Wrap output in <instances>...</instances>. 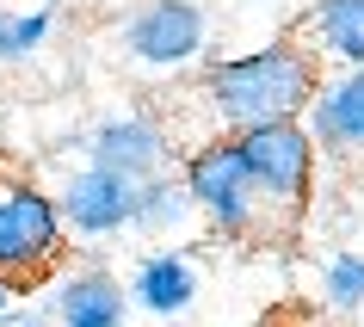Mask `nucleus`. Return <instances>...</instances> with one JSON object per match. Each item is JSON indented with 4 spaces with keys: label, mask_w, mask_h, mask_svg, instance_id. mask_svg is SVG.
<instances>
[{
    "label": "nucleus",
    "mask_w": 364,
    "mask_h": 327,
    "mask_svg": "<svg viewBox=\"0 0 364 327\" xmlns=\"http://www.w3.org/2000/svg\"><path fill=\"white\" fill-rule=\"evenodd\" d=\"M235 142H241V154H247V167H253V179H259L272 210H284V216L303 210L309 192H315V154H321V142H315V130H309L303 117L253 124Z\"/></svg>",
    "instance_id": "nucleus-5"
},
{
    "label": "nucleus",
    "mask_w": 364,
    "mask_h": 327,
    "mask_svg": "<svg viewBox=\"0 0 364 327\" xmlns=\"http://www.w3.org/2000/svg\"><path fill=\"white\" fill-rule=\"evenodd\" d=\"M0 6H13V0H0Z\"/></svg>",
    "instance_id": "nucleus-19"
},
{
    "label": "nucleus",
    "mask_w": 364,
    "mask_h": 327,
    "mask_svg": "<svg viewBox=\"0 0 364 327\" xmlns=\"http://www.w3.org/2000/svg\"><path fill=\"white\" fill-rule=\"evenodd\" d=\"M290 38L327 68H364V0H309Z\"/></svg>",
    "instance_id": "nucleus-9"
},
{
    "label": "nucleus",
    "mask_w": 364,
    "mask_h": 327,
    "mask_svg": "<svg viewBox=\"0 0 364 327\" xmlns=\"http://www.w3.org/2000/svg\"><path fill=\"white\" fill-rule=\"evenodd\" d=\"M68 223H62L56 192H43L31 179H0V272L38 284L43 272L62 266Z\"/></svg>",
    "instance_id": "nucleus-4"
},
{
    "label": "nucleus",
    "mask_w": 364,
    "mask_h": 327,
    "mask_svg": "<svg viewBox=\"0 0 364 327\" xmlns=\"http://www.w3.org/2000/svg\"><path fill=\"white\" fill-rule=\"evenodd\" d=\"M87 161H99V167H112V173L142 186V179L167 173L173 136L154 112H112V117H99L93 130H87Z\"/></svg>",
    "instance_id": "nucleus-7"
},
{
    "label": "nucleus",
    "mask_w": 364,
    "mask_h": 327,
    "mask_svg": "<svg viewBox=\"0 0 364 327\" xmlns=\"http://www.w3.org/2000/svg\"><path fill=\"white\" fill-rule=\"evenodd\" d=\"M117 56L154 80L210 68V6L204 0H130L117 19Z\"/></svg>",
    "instance_id": "nucleus-3"
},
{
    "label": "nucleus",
    "mask_w": 364,
    "mask_h": 327,
    "mask_svg": "<svg viewBox=\"0 0 364 327\" xmlns=\"http://www.w3.org/2000/svg\"><path fill=\"white\" fill-rule=\"evenodd\" d=\"M56 31V6H0V62H31Z\"/></svg>",
    "instance_id": "nucleus-13"
},
{
    "label": "nucleus",
    "mask_w": 364,
    "mask_h": 327,
    "mask_svg": "<svg viewBox=\"0 0 364 327\" xmlns=\"http://www.w3.org/2000/svg\"><path fill=\"white\" fill-rule=\"evenodd\" d=\"M19 296H25V284L0 272V327H6V321H19Z\"/></svg>",
    "instance_id": "nucleus-15"
},
{
    "label": "nucleus",
    "mask_w": 364,
    "mask_h": 327,
    "mask_svg": "<svg viewBox=\"0 0 364 327\" xmlns=\"http://www.w3.org/2000/svg\"><path fill=\"white\" fill-rule=\"evenodd\" d=\"M321 303H327V315H364V253H352V247L327 253Z\"/></svg>",
    "instance_id": "nucleus-14"
},
{
    "label": "nucleus",
    "mask_w": 364,
    "mask_h": 327,
    "mask_svg": "<svg viewBox=\"0 0 364 327\" xmlns=\"http://www.w3.org/2000/svg\"><path fill=\"white\" fill-rule=\"evenodd\" d=\"M136 179L112 173V167H99V161H87V167H75V173L62 179V223H68V235H80V241H112V235L136 229Z\"/></svg>",
    "instance_id": "nucleus-6"
},
{
    "label": "nucleus",
    "mask_w": 364,
    "mask_h": 327,
    "mask_svg": "<svg viewBox=\"0 0 364 327\" xmlns=\"http://www.w3.org/2000/svg\"><path fill=\"white\" fill-rule=\"evenodd\" d=\"M130 284H117L105 266H75L50 284V321L56 327H124L130 321Z\"/></svg>",
    "instance_id": "nucleus-8"
},
{
    "label": "nucleus",
    "mask_w": 364,
    "mask_h": 327,
    "mask_svg": "<svg viewBox=\"0 0 364 327\" xmlns=\"http://www.w3.org/2000/svg\"><path fill=\"white\" fill-rule=\"evenodd\" d=\"M6 327H56V321H38V315H19V321H6Z\"/></svg>",
    "instance_id": "nucleus-16"
},
{
    "label": "nucleus",
    "mask_w": 364,
    "mask_h": 327,
    "mask_svg": "<svg viewBox=\"0 0 364 327\" xmlns=\"http://www.w3.org/2000/svg\"><path fill=\"white\" fill-rule=\"evenodd\" d=\"M99 6H117V0H99Z\"/></svg>",
    "instance_id": "nucleus-18"
},
{
    "label": "nucleus",
    "mask_w": 364,
    "mask_h": 327,
    "mask_svg": "<svg viewBox=\"0 0 364 327\" xmlns=\"http://www.w3.org/2000/svg\"><path fill=\"white\" fill-rule=\"evenodd\" d=\"M179 179H186V192L198 204V223L223 241H253V235H266L272 223V204L259 192V179H253L247 154L235 136H210V142H198L186 161H179Z\"/></svg>",
    "instance_id": "nucleus-2"
},
{
    "label": "nucleus",
    "mask_w": 364,
    "mask_h": 327,
    "mask_svg": "<svg viewBox=\"0 0 364 327\" xmlns=\"http://www.w3.org/2000/svg\"><path fill=\"white\" fill-rule=\"evenodd\" d=\"M327 154H364V68H333L321 75V93L303 117Z\"/></svg>",
    "instance_id": "nucleus-10"
},
{
    "label": "nucleus",
    "mask_w": 364,
    "mask_h": 327,
    "mask_svg": "<svg viewBox=\"0 0 364 327\" xmlns=\"http://www.w3.org/2000/svg\"><path fill=\"white\" fill-rule=\"evenodd\" d=\"M204 112L229 136L253 130V124H284V117H309L315 93H321V62L290 38H266L235 56H210L204 68Z\"/></svg>",
    "instance_id": "nucleus-1"
},
{
    "label": "nucleus",
    "mask_w": 364,
    "mask_h": 327,
    "mask_svg": "<svg viewBox=\"0 0 364 327\" xmlns=\"http://www.w3.org/2000/svg\"><path fill=\"white\" fill-rule=\"evenodd\" d=\"M198 223V204L186 192V179L173 173H154L142 179V192H136V235H154V241H173V235H186Z\"/></svg>",
    "instance_id": "nucleus-12"
},
{
    "label": "nucleus",
    "mask_w": 364,
    "mask_h": 327,
    "mask_svg": "<svg viewBox=\"0 0 364 327\" xmlns=\"http://www.w3.org/2000/svg\"><path fill=\"white\" fill-rule=\"evenodd\" d=\"M130 303L149 309V315H161V321L186 315V309L198 303V266H192V253H179V247L142 253L136 272H130Z\"/></svg>",
    "instance_id": "nucleus-11"
},
{
    "label": "nucleus",
    "mask_w": 364,
    "mask_h": 327,
    "mask_svg": "<svg viewBox=\"0 0 364 327\" xmlns=\"http://www.w3.org/2000/svg\"><path fill=\"white\" fill-rule=\"evenodd\" d=\"M253 6H278V0H253Z\"/></svg>",
    "instance_id": "nucleus-17"
}]
</instances>
